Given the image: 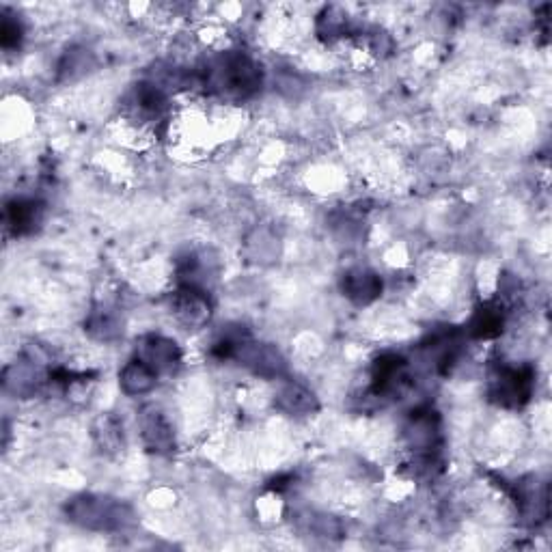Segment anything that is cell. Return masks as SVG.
Masks as SVG:
<instances>
[{
	"instance_id": "obj_20",
	"label": "cell",
	"mask_w": 552,
	"mask_h": 552,
	"mask_svg": "<svg viewBox=\"0 0 552 552\" xmlns=\"http://www.w3.org/2000/svg\"><path fill=\"white\" fill-rule=\"evenodd\" d=\"M317 33L328 41L348 37L352 33L348 13H343L339 7H326L320 16H317Z\"/></svg>"
},
{
	"instance_id": "obj_18",
	"label": "cell",
	"mask_w": 552,
	"mask_h": 552,
	"mask_svg": "<svg viewBox=\"0 0 552 552\" xmlns=\"http://www.w3.org/2000/svg\"><path fill=\"white\" fill-rule=\"evenodd\" d=\"M158 378L160 376L154 369H151L145 361H141L138 356H134L119 371V386L128 397H141L156 389Z\"/></svg>"
},
{
	"instance_id": "obj_14",
	"label": "cell",
	"mask_w": 552,
	"mask_h": 552,
	"mask_svg": "<svg viewBox=\"0 0 552 552\" xmlns=\"http://www.w3.org/2000/svg\"><path fill=\"white\" fill-rule=\"evenodd\" d=\"M85 333L100 343H115L123 335V317L117 307L95 305L85 320Z\"/></svg>"
},
{
	"instance_id": "obj_16",
	"label": "cell",
	"mask_w": 552,
	"mask_h": 552,
	"mask_svg": "<svg viewBox=\"0 0 552 552\" xmlns=\"http://www.w3.org/2000/svg\"><path fill=\"white\" fill-rule=\"evenodd\" d=\"M93 443L108 458H117L126 451V432H123V423L115 417L113 412H104L91 425Z\"/></svg>"
},
{
	"instance_id": "obj_21",
	"label": "cell",
	"mask_w": 552,
	"mask_h": 552,
	"mask_svg": "<svg viewBox=\"0 0 552 552\" xmlns=\"http://www.w3.org/2000/svg\"><path fill=\"white\" fill-rule=\"evenodd\" d=\"M93 65V54L85 48H72L63 54L59 61V80H74L89 72Z\"/></svg>"
},
{
	"instance_id": "obj_17",
	"label": "cell",
	"mask_w": 552,
	"mask_h": 552,
	"mask_svg": "<svg viewBox=\"0 0 552 552\" xmlns=\"http://www.w3.org/2000/svg\"><path fill=\"white\" fill-rule=\"evenodd\" d=\"M466 330L477 341L501 337L505 330V311L501 302H483L481 307L475 309Z\"/></svg>"
},
{
	"instance_id": "obj_5",
	"label": "cell",
	"mask_w": 552,
	"mask_h": 552,
	"mask_svg": "<svg viewBox=\"0 0 552 552\" xmlns=\"http://www.w3.org/2000/svg\"><path fill=\"white\" fill-rule=\"evenodd\" d=\"M369 378V393L380 399V402L382 399H395L399 395H404L412 380L406 358L393 352H386L376 358L374 365H371Z\"/></svg>"
},
{
	"instance_id": "obj_4",
	"label": "cell",
	"mask_w": 552,
	"mask_h": 552,
	"mask_svg": "<svg viewBox=\"0 0 552 552\" xmlns=\"http://www.w3.org/2000/svg\"><path fill=\"white\" fill-rule=\"evenodd\" d=\"M535 389V369L531 365H499L492 369L488 382V397L490 402L507 408L518 410L527 406L533 397Z\"/></svg>"
},
{
	"instance_id": "obj_19",
	"label": "cell",
	"mask_w": 552,
	"mask_h": 552,
	"mask_svg": "<svg viewBox=\"0 0 552 552\" xmlns=\"http://www.w3.org/2000/svg\"><path fill=\"white\" fill-rule=\"evenodd\" d=\"M246 253L257 264H268V261H274L281 253L279 238L266 227L255 229L246 240Z\"/></svg>"
},
{
	"instance_id": "obj_6",
	"label": "cell",
	"mask_w": 552,
	"mask_h": 552,
	"mask_svg": "<svg viewBox=\"0 0 552 552\" xmlns=\"http://www.w3.org/2000/svg\"><path fill=\"white\" fill-rule=\"evenodd\" d=\"M171 313L184 328L197 330L210 324L214 315V302L203 287L177 285L171 296Z\"/></svg>"
},
{
	"instance_id": "obj_12",
	"label": "cell",
	"mask_w": 552,
	"mask_h": 552,
	"mask_svg": "<svg viewBox=\"0 0 552 552\" xmlns=\"http://www.w3.org/2000/svg\"><path fill=\"white\" fill-rule=\"evenodd\" d=\"M274 406L279 412L287 414V417H311L320 410V402L311 389L305 384L287 380L279 393L274 395Z\"/></svg>"
},
{
	"instance_id": "obj_7",
	"label": "cell",
	"mask_w": 552,
	"mask_h": 552,
	"mask_svg": "<svg viewBox=\"0 0 552 552\" xmlns=\"http://www.w3.org/2000/svg\"><path fill=\"white\" fill-rule=\"evenodd\" d=\"M50 369L46 365H39L33 358L24 356L11 363L3 371V389L7 395L16 399H31L35 397L41 386L48 384Z\"/></svg>"
},
{
	"instance_id": "obj_10",
	"label": "cell",
	"mask_w": 552,
	"mask_h": 552,
	"mask_svg": "<svg viewBox=\"0 0 552 552\" xmlns=\"http://www.w3.org/2000/svg\"><path fill=\"white\" fill-rule=\"evenodd\" d=\"M341 294L356 307H369L382 296L384 281L382 276L369 268H352L343 272L339 281Z\"/></svg>"
},
{
	"instance_id": "obj_22",
	"label": "cell",
	"mask_w": 552,
	"mask_h": 552,
	"mask_svg": "<svg viewBox=\"0 0 552 552\" xmlns=\"http://www.w3.org/2000/svg\"><path fill=\"white\" fill-rule=\"evenodd\" d=\"M24 39V26L16 13L3 11V20H0V46H3L5 52L18 50Z\"/></svg>"
},
{
	"instance_id": "obj_1",
	"label": "cell",
	"mask_w": 552,
	"mask_h": 552,
	"mask_svg": "<svg viewBox=\"0 0 552 552\" xmlns=\"http://www.w3.org/2000/svg\"><path fill=\"white\" fill-rule=\"evenodd\" d=\"M264 85L261 65L242 50L220 52L201 69L188 74V87H203L207 93L229 102L251 100Z\"/></svg>"
},
{
	"instance_id": "obj_9",
	"label": "cell",
	"mask_w": 552,
	"mask_h": 552,
	"mask_svg": "<svg viewBox=\"0 0 552 552\" xmlns=\"http://www.w3.org/2000/svg\"><path fill=\"white\" fill-rule=\"evenodd\" d=\"M138 427H141L143 445L149 453L160 455V458H169V455L175 453L177 443L173 425L162 410H158L156 406L143 408L141 417H138Z\"/></svg>"
},
{
	"instance_id": "obj_11",
	"label": "cell",
	"mask_w": 552,
	"mask_h": 552,
	"mask_svg": "<svg viewBox=\"0 0 552 552\" xmlns=\"http://www.w3.org/2000/svg\"><path fill=\"white\" fill-rule=\"evenodd\" d=\"M41 220H44V205L37 199L16 197L5 205V227L11 236H29L41 225Z\"/></svg>"
},
{
	"instance_id": "obj_2",
	"label": "cell",
	"mask_w": 552,
	"mask_h": 552,
	"mask_svg": "<svg viewBox=\"0 0 552 552\" xmlns=\"http://www.w3.org/2000/svg\"><path fill=\"white\" fill-rule=\"evenodd\" d=\"M67 522L78 529L93 533H121L134 527L136 512L126 501L108 494L82 492L69 499L63 507Z\"/></svg>"
},
{
	"instance_id": "obj_15",
	"label": "cell",
	"mask_w": 552,
	"mask_h": 552,
	"mask_svg": "<svg viewBox=\"0 0 552 552\" xmlns=\"http://www.w3.org/2000/svg\"><path fill=\"white\" fill-rule=\"evenodd\" d=\"M216 259L210 251H190L177 259V283L207 289V281L214 279Z\"/></svg>"
},
{
	"instance_id": "obj_13",
	"label": "cell",
	"mask_w": 552,
	"mask_h": 552,
	"mask_svg": "<svg viewBox=\"0 0 552 552\" xmlns=\"http://www.w3.org/2000/svg\"><path fill=\"white\" fill-rule=\"evenodd\" d=\"M130 106L138 117H143L147 121L162 119L169 113L167 91H164L158 82H149V80L138 82V85H134L132 89Z\"/></svg>"
},
{
	"instance_id": "obj_8",
	"label": "cell",
	"mask_w": 552,
	"mask_h": 552,
	"mask_svg": "<svg viewBox=\"0 0 552 552\" xmlns=\"http://www.w3.org/2000/svg\"><path fill=\"white\" fill-rule=\"evenodd\" d=\"M136 356L145 361L158 376H171L184 361V352L177 341L164 335H145L136 345Z\"/></svg>"
},
{
	"instance_id": "obj_3",
	"label": "cell",
	"mask_w": 552,
	"mask_h": 552,
	"mask_svg": "<svg viewBox=\"0 0 552 552\" xmlns=\"http://www.w3.org/2000/svg\"><path fill=\"white\" fill-rule=\"evenodd\" d=\"M404 445L412 455V464L417 471L434 475L440 466V451H443V419L430 404L414 408L402 425Z\"/></svg>"
}]
</instances>
